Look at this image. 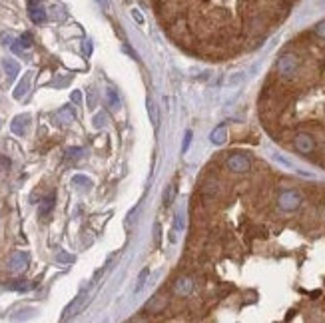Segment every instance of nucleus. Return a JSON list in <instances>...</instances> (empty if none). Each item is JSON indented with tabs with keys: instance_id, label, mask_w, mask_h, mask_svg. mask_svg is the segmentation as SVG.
Returning <instances> with one entry per match:
<instances>
[{
	"instance_id": "nucleus-4",
	"label": "nucleus",
	"mask_w": 325,
	"mask_h": 323,
	"mask_svg": "<svg viewBox=\"0 0 325 323\" xmlns=\"http://www.w3.org/2000/svg\"><path fill=\"white\" fill-rule=\"evenodd\" d=\"M28 259H30V257H28L26 251H16V253L10 257V261H8V269H10L12 273H20V271L26 269Z\"/></svg>"
},
{
	"instance_id": "nucleus-13",
	"label": "nucleus",
	"mask_w": 325,
	"mask_h": 323,
	"mask_svg": "<svg viewBox=\"0 0 325 323\" xmlns=\"http://www.w3.org/2000/svg\"><path fill=\"white\" fill-rule=\"evenodd\" d=\"M106 98H108V106H110L112 110H118V108H120V98H118V94H116L114 88H108V90H106Z\"/></svg>"
},
{
	"instance_id": "nucleus-5",
	"label": "nucleus",
	"mask_w": 325,
	"mask_h": 323,
	"mask_svg": "<svg viewBox=\"0 0 325 323\" xmlns=\"http://www.w3.org/2000/svg\"><path fill=\"white\" fill-rule=\"evenodd\" d=\"M84 303H86V291H82V293H78L74 299H72V303L64 309V315H62V319H70V317H74L76 313H80V309L84 307Z\"/></svg>"
},
{
	"instance_id": "nucleus-7",
	"label": "nucleus",
	"mask_w": 325,
	"mask_h": 323,
	"mask_svg": "<svg viewBox=\"0 0 325 323\" xmlns=\"http://www.w3.org/2000/svg\"><path fill=\"white\" fill-rule=\"evenodd\" d=\"M28 116L26 114H22V116H16L14 118V122L10 124V128H12V132L14 134H18V136H22V134H26V130H28Z\"/></svg>"
},
{
	"instance_id": "nucleus-20",
	"label": "nucleus",
	"mask_w": 325,
	"mask_h": 323,
	"mask_svg": "<svg viewBox=\"0 0 325 323\" xmlns=\"http://www.w3.org/2000/svg\"><path fill=\"white\" fill-rule=\"evenodd\" d=\"M189 144H191V132H185V136H183V142H181V152H183V154L187 152Z\"/></svg>"
},
{
	"instance_id": "nucleus-14",
	"label": "nucleus",
	"mask_w": 325,
	"mask_h": 323,
	"mask_svg": "<svg viewBox=\"0 0 325 323\" xmlns=\"http://www.w3.org/2000/svg\"><path fill=\"white\" fill-rule=\"evenodd\" d=\"M4 70H6L8 78H14V76L20 72V66H18L14 60H4Z\"/></svg>"
},
{
	"instance_id": "nucleus-18",
	"label": "nucleus",
	"mask_w": 325,
	"mask_h": 323,
	"mask_svg": "<svg viewBox=\"0 0 325 323\" xmlns=\"http://www.w3.org/2000/svg\"><path fill=\"white\" fill-rule=\"evenodd\" d=\"M72 183H82V185H92V179L90 177H86V175H74L72 177Z\"/></svg>"
},
{
	"instance_id": "nucleus-28",
	"label": "nucleus",
	"mask_w": 325,
	"mask_h": 323,
	"mask_svg": "<svg viewBox=\"0 0 325 323\" xmlns=\"http://www.w3.org/2000/svg\"><path fill=\"white\" fill-rule=\"evenodd\" d=\"M96 2H98V4H100L104 10H108V8H110V0H96Z\"/></svg>"
},
{
	"instance_id": "nucleus-10",
	"label": "nucleus",
	"mask_w": 325,
	"mask_h": 323,
	"mask_svg": "<svg viewBox=\"0 0 325 323\" xmlns=\"http://www.w3.org/2000/svg\"><path fill=\"white\" fill-rule=\"evenodd\" d=\"M191 289H193L191 279L181 277V279L175 281V293H179V295H187V293H191Z\"/></svg>"
},
{
	"instance_id": "nucleus-1",
	"label": "nucleus",
	"mask_w": 325,
	"mask_h": 323,
	"mask_svg": "<svg viewBox=\"0 0 325 323\" xmlns=\"http://www.w3.org/2000/svg\"><path fill=\"white\" fill-rule=\"evenodd\" d=\"M277 72L283 78H291L297 72V56L295 54H283L277 62Z\"/></svg>"
},
{
	"instance_id": "nucleus-22",
	"label": "nucleus",
	"mask_w": 325,
	"mask_h": 323,
	"mask_svg": "<svg viewBox=\"0 0 325 323\" xmlns=\"http://www.w3.org/2000/svg\"><path fill=\"white\" fill-rule=\"evenodd\" d=\"M315 34H317L319 38H325V20H323V22H319V24L315 26Z\"/></svg>"
},
{
	"instance_id": "nucleus-16",
	"label": "nucleus",
	"mask_w": 325,
	"mask_h": 323,
	"mask_svg": "<svg viewBox=\"0 0 325 323\" xmlns=\"http://www.w3.org/2000/svg\"><path fill=\"white\" fill-rule=\"evenodd\" d=\"M148 275H150V269L148 267H144L142 271H140V275H138V283H136V293L144 287V283H146V279H148Z\"/></svg>"
},
{
	"instance_id": "nucleus-11",
	"label": "nucleus",
	"mask_w": 325,
	"mask_h": 323,
	"mask_svg": "<svg viewBox=\"0 0 325 323\" xmlns=\"http://www.w3.org/2000/svg\"><path fill=\"white\" fill-rule=\"evenodd\" d=\"M211 142L215 144V146H221L225 140H227V130H225V126H219V128H215L213 132H211Z\"/></svg>"
},
{
	"instance_id": "nucleus-26",
	"label": "nucleus",
	"mask_w": 325,
	"mask_h": 323,
	"mask_svg": "<svg viewBox=\"0 0 325 323\" xmlns=\"http://www.w3.org/2000/svg\"><path fill=\"white\" fill-rule=\"evenodd\" d=\"M72 102H74V104H80V102H82V94H80V90H74V92H72Z\"/></svg>"
},
{
	"instance_id": "nucleus-3",
	"label": "nucleus",
	"mask_w": 325,
	"mask_h": 323,
	"mask_svg": "<svg viewBox=\"0 0 325 323\" xmlns=\"http://www.w3.org/2000/svg\"><path fill=\"white\" fill-rule=\"evenodd\" d=\"M225 163H227V167H229L231 171H239V173H241V171H247L249 165H251V163H249V158L243 156V154H233V156H229Z\"/></svg>"
},
{
	"instance_id": "nucleus-17",
	"label": "nucleus",
	"mask_w": 325,
	"mask_h": 323,
	"mask_svg": "<svg viewBox=\"0 0 325 323\" xmlns=\"http://www.w3.org/2000/svg\"><path fill=\"white\" fill-rule=\"evenodd\" d=\"M106 120H108V118H106V112H98V114L94 116V128H96V130L104 128V126H106Z\"/></svg>"
},
{
	"instance_id": "nucleus-9",
	"label": "nucleus",
	"mask_w": 325,
	"mask_h": 323,
	"mask_svg": "<svg viewBox=\"0 0 325 323\" xmlns=\"http://www.w3.org/2000/svg\"><path fill=\"white\" fill-rule=\"evenodd\" d=\"M56 118H58L62 124H72V122L76 120V114H74V110H72L70 106H64L62 110H58Z\"/></svg>"
},
{
	"instance_id": "nucleus-19",
	"label": "nucleus",
	"mask_w": 325,
	"mask_h": 323,
	"mask_svg": "<svg viewBox=\"0 0 325 323\" xmlns=\"http://www.w3.org/2000/svg\"><path fill=\"white\" fill-rule=\"evenodd\" d=\"M18 42H20L24 48H30V46H32V34H28V32H26V34H22Z\"/></svg>"
},
{
	"instance_id": "nucleus-8",
	"label": "nucleus",
	"mask_w": 325,
	"mask_h": 323,
	"mask_svg": "<svg viewBox=\"0 0 325 323\" xmlns=\"http://www.w3.org/2000/svg\"><path fill=\"white\" fill-rule=\"evenodd\" d=\"M30 18L36 22V24H40V22H44L46 20V12H44V8L42 6H38V4H34V0H30Z\"/></svg>"
},
{
	"instance_id": "nucleus-23",
	"label": "nucleus",
	"mask_w": 325,
	"mask_h": 323,
	"mask_svg": "<svg viewBox=\"0 0 325 323\" xmlns=\"http://www.w3.org/2000/svg\"><path fill=\"white\" fill-rule=\"evenodd\" d=\"M148 112H150V120H152V122L156 124V122H158V116H156V110H154V104H152L150 100H148Z\"/></svg>"
},
{
	"instance_id": "nucleus-12",
	"label": "nucleus",
	"mask_w": 325,
	"mask_h": 323,
	"mask_svg": "<svg viewBox=\"0 0 325 323\" xmlns=\"http://www.w3.org/2000/svg\"><path fill=\"white\" fill-rule=\"evenodd\" d=\"M28 86H30V76H24L20 82H18V86H16V90H14V98L16 100H20L26 92H28Z\"/></svg>"
},
{
	"instance_id": "nucleus-2",
	"label": "nucleus",
	"mask_w": 325,
	"mask_h": 323,
	"mask_svg": "<svg viewBox=\"0 0 325 323\" xmlns=\"http://www.w3.org/2000/svg\"><path fill=\"white\" fill-rule=\"evenodd\" d=\"M277 203H279V207H281L283 211H295V209L301 205V195H299L297 191H293V189H287V191H283V193L279 195Z\"/></svg>"
},
{
	"instance_id": "nucleus-27",
	"label": "nucleus",
	"mask_w": 325,
	"mask_h": 323,
	"mask_svg": "<svg viewBox=\"0 0 325 323\" xmlns=\"http://www.w3.org/2000/svg\"><path fill=\"white\" fill-rule=\"evenodd\" d=\"M132 16H134V18H136V20H138L140 24H144V16H142V14L138 12V10H132Z\"/></svg>"
},
{
	"instance_id": "nucleus-15",
	"label": "nucleus",
	"mask_w": 325,
	"mask_h": 323,
	"mask_svg": "<svg viewBox=\"0 0 325 323\" xmlns=\"http://www.w3.org/2000/svg\"><path fill=\"white\" fill-rule=\"evenodd\" d=\"M52 207H54V193H50V195L44 199V203H42V207H40V215H46Z\"/></svg>"
},
{
	"instance_id": "nucleus-25",
	"label": "nucleus",
	"mask_w": 325,
	"mask_h": 323,
	"mask_svg": "<svg viewBox=\"0 0 325 323\" xmlns=\"http://www.w3.org/2000/svg\"><path fill=\"white\" fill-rule=\"evenodd\" d=\"M243 78H245V76L239 72V74H235V76H231V78H229V84H231V86H235V84H239Z\"/></svg>"
},
{
	"instance_id": "nucleus-24",
	"label": "nucleus",
	"mask_w": 325,
	"mask_h": 323,
	"mask_svg": "<svg viewBox=\"0 0 325 323\" xmlns=\"http://www.w3.org/2000/svg\"><path fill=\"white\" fill-rule=\"evenodd\" d=\"M66 154H68V158H80L82 156V148H70Z\"/></svg>"
},
{
	"instance_id": "nucleus-6",
	"label": "nucleus",
	"mask_w": 325,
	"mask_h": 323,
	"mask_svg": "<svg viewBox=\"0 0 325 323\" xmlns=\"http://www.w3.org/2000/svg\"><path fill=\"white\" fill-rule=\"evenodd\" d=\"M295 148H297L299 152H303V154H309V152L313 150V138L307 136V134H299V136L295 138Z\"/></svg>"
},
{
	"instance_id": "nucleus-21",
	"label": "nucleus",
	"mask_w": 325,
	"mask_h": 323,
	"mask_svg": "<svg viewBox=\"0 0 325 323\" xmlns=\"http://www.w3.org/2000/svg\"><path fill=\"white\" fill-rule=\"evenodd\" d=\"M173 229H175V231H181V229H183V215H181V213H177V215H175Z\"/></svg>"
}]
</instances>
